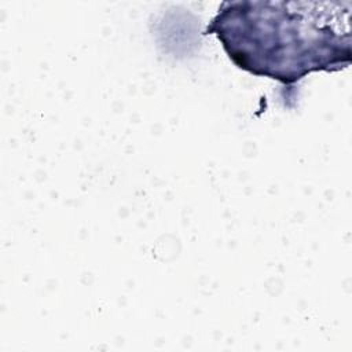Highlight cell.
I'll return each instance as SVG.
<instances>
[{
  "label": "cell",
  "instance_id": "obj_1",
  "mask_svg": "<svg viewBox=\"0 0 352 352\" xmlns=\"http://www.w3.org/2000/svg\"><path fill=\"white\" fill-rule=\"evenodd\" d=\"M318 3H223L206 33H214L242 70L292 84L312 72H333L351 60L349 36Z\"/></svg>",
  "mask_w": 352,
  "mask_h": 352
}]
</instances>
